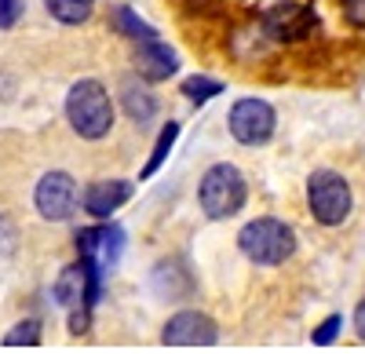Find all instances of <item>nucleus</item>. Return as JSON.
<instances>
[{
  "instance_id": "1",
  "label": "nucleus",
  "mask_w": 365,
  "mask_h": 354,
  "mask_svg": "<svg viewBox=\"0 0 365 354\" xmlns=\"http://www.w3.org/2000/svg\"><path fill=\"white\" fill-rule=\"evenodd\" d=\"M66 121L81 139H106L113 128V99L96 77H81L66 92Z\"/></svg>"
},
{
  "instance_id": "2",
  "label": "nucleus",
  "mask_w": 365,
  "mask_h": 354,
  "mask_svg": "<svg viewBox=\"0 0 365 354\" xmlns=\"http://www.w3.org/2000/svg\"><path fill=\"white\" fill-rule=\"evenodd\" d=\"M237 249L256 267H278L296 252V230L278 216H259L237 230Z\"/></svg>"
},
{
  "instance_id": "3",
  "label": "nucleus",
  "mask_w": 365,
  "mask_h": 354,
  "mask_svg": "<svg viewBox=\"0 0 365 354\" xmlns=\"http://www.w3.org/2000/svg\"><path fill=\"white\" fill-rule=\"evenodd\" d=\"M245 197H249V183L230 161L212 165L201 183H197V204L208 219H230L245 209Z\"/></svg>"
},
{
  "instance_id": "4",
  "label": "nucleus",
  "mask_w": 365,
  "mask_h": 354,
  "mask_svg": "<svg viewBox=\"0 0 365 354\" xmlns=\"http://www.w3.org/2000/svg\"><path fill=\"white\" fill-rule=\"evenodd\" d=\"M351 183L344 179L340 172L332 168H318L307 179V209L322 227H340L351 216Z\"/></svg>"
},
{
  "instance_id": "5",
  "label": "nucleus",
  "mask_w": 365,
  "mask_h": 354,
  "mask_svg": "<svg viewBox=\"0 0 365 354\" xmlns=\"http://www.w3.org/2000/svg\"><path fill=\"white\" fill-rule=\"evenodd\" d=\"M227 128L241 146H263V142H270L274 128H278V113H274V106L267 99L245 95V99H237L230 106Z\"/></svg>"
},
{
  "instance_id": "6",
  "label": "nucleus",
  "mask_w": 365,
  "mask_h": 354,
  "mask_svg": "<svg viewBox=\"0 0 365 354\" xmlns=\"http://www.w3.org/2000/svg\"><path fill=\"white\" fill-rule=\"evenodd\" d=\"M318 26V15L303 4V0H282L263 15V33L278 44H296V41H307Z\"/></svg>"
},
{
  "instance_id": "7",
  "label": "nucleus",
  "mask_w": 365,
  "mask_h": 354,
  "mask_svg": "<svg viewBox=\"0 0 365 354\" xmlns=\"http://www.w3.org/2000/svg\"><path fill=\"white\" fill-rule=\"evenodd\" d=\"M77 201H81V190H77L70 172H48V175H41V183L34 190V204H37V212L48 223L70 219L77 212Z\"/></svg>"
},
{
  "instance_id": "8",
  "label": "nucleus",
  "mask_w": 365,
  "mask_h": 354,
  "mask_svg": "<svg viewBox=\"0 0 365 354\" xmlns=\"http://www.w3.org/2000/svg\"><path fill=\"white\" fill-rule=\"evenodd\" d=\"M77 252L81 259L96 263V267L106 274L110 267H117L120 252H125V230L117 223H103V227H88L77 234Z\"/></svg>"
},
{
  "instance_id": "9",
  "label": "nucleus",
  "mask_w": 365,
  "mask_h": 354,
  "mask_svg": "<svg viewBox=\"0 0 365 354\" xmlns=\"http://www.w3.org/2000/svg\"><path fill=\"white\" fill-rule=\"evenodd\" d=\"M216 340H220L216 321L201 311H179L161 329V343H172V347H212Z\"/></svg>"
},
{
  "instance_id": "10",
  "label": "nucleus",
  "mask_w": 365,
  "mask_h": 354,
  "mask_svg": "<svg viewBox=\"0 0 365 354\" xmlns=\"http://www.w3.org/2000/svg\"><path fill=\"white\" fill-rule=\"evenodd\" d=\"M132 183L128 179H99V183H91L88 190H84V197H81V204H84V212L88 216H96V219H110L120 204H128V197H132Z\"/></svg>"
},
{
  "instance_id": "11",
  "label": "nucleus",
  "mask_w": 365,
  "mask_h": 354,
  "mask_svg": "<svg viewBox=\"0 0 365 354\" xmlns=\"http://www.w3.org/2000/svg\"><path fill=\"white\" fill-rule=\"evenodd\" d=\"M135 70L143 80H168L179 70V55L165 41H143L135 44Z\"/></svg>"
},
{
  "instance_id": "12",
  "label": "nucleus",
  "mask_w": 365,
  "mask_h": 354,
  "mask_svg": "<svg viewBox=\"0 0 365 354\" xmlns=\"http://www.w3.org/2000/svg\"><path fill=\"white\" fill-rule=\"evenodd\" d=\"M88 285H91L88 281V263L77 259V263H70V267H63V274L55 278L51 296H55V303H63L66 311H81V307H88Z\"/></svg>"
},
{
  "instance_id": "13",
  "label": "nucleus",
  "mask_w": 365,
  "mask_h": 354,
  "mask_svg": "<svg viewBox=\"0 0 365 354\" xmlns=\"http://www.w3.org/2000/svg\"><path fill=\"white\" fill-rule=\"evenodd\" d=\"M120 106H125V113L132 117V121H139V125H146L150 117L158 113L154 92H150L146 84H139V80H128L125 88H120Z\"/></svg>"
},
{
  "instance_id": "14",
  "label": "nucleus",
  "mask_w": 365,
  "mask_h": 354,
  "mask_svg": "<svg viewBox=\"0 0 365 354\" xmlns=\"http://www.w3.org/2000/svg\"><path fill=\"white\" fill-rule=\"evenodd\" d=\"M110 26L117 29L120 37H128V41H135V44H143V41H158V33H154V26H150L146 19H139L128 4H117V8H110Z\"/></svg>"
},
{
  "instance_id": "15",
  "label": "nucleus",
  "mask_w": 365,
  "mask_h": 354,
  "mask_svg": "<svg viewBox=\"0 0 365 354\" xmlns=\"http://www.w3.org/2000/svg\"><path fill=\"white\" fill-rule=\"evenodd\" d=\"M44 8L63 26H84L91 19V11H96V0H44Z\"/></svg>"
},
{
  "instance_id": "16",
  "label": "nucleus",
  "mask_w": 365,
  "mask_h": 354,
  "mask_svg": "<svg viewBox=\"0 0 365 354\" xmlns=\"http://www.w3.org/2000/svg\"><path fill=\"white\" fill-rule=\"evenodd\" d=\"M175 139H179V125L175 121H168L165 128H161V135H158V142H154V150H150V157H146V165H143V179H150V175H158V168L168 161V154H172V146H175Z\"/></svg>"
},
{
  "instance_id": "17",
  "label": "nucleus",
  "mask_w": 365,
  "mask_h": 354,
  "mask_svg": "<svg viewBox=\"0 0 365 354\" xmlns=\"http://www.w3.org/2000/svg\"><path fill=\"white\" fill-rule=\"evenodd\" d=\"M182 88V95H187L190 103H208V99H216L220 92H223V80H216V77H205V73H194V77H187L179 84Z\"/></svg>"
},
{
  "instance_id": "18",
  "label": "nucleus",
  "mask_w": 365,
  "mask_h": 354,
  "mask_svg": "<svg viewBox=\"0 0 365 354\" xmlns=\"http://www.w3.org/2000/svg\"><path fill=\"white\" fill-rule=\"evenodd\" d=\"M19 343H26V347H37V343H41V321H37V318L19 321V326L4 336V347H19Z\"/></svg>"
},
{
  "instance_id": "19",
  "label": "nucleus",
  "mask_w": 365,
  "mask_h": 354,
  "mask_svg": "<svg viewBox=\"0 0 365 354\" xmlns=\"http://www.w3.org/2000/svg\"><path fill=\"white\" fill-rule=\"evenodd\" d=\"M340 329H344V318H340V314H329V318L322 321V326L311 333V340H314L318 347H325V343H332V340L340 336Z\"/></svg>"
},
{
  "instance_id": "20",
  "label": "nucleus",
  "mask_w": 365,
  "mask_h": 354,
  "mask_svg": "<svg viewBox=\"0 0 365 354\" xmlns=\"http://www.w3.org/2000/svg\"><path fill=\"white\" fill-rule=\"evenodd\" d=\"M26 11V0H0V29H11Z\"/></svg>"
},
{
  "instance_id": "21",
  "label": "nucleus",
  "mask_w": 365,
  "mask_h": 354,
  "mask_svg": "<svg viewBox=\"0 0 365 354\" xmlns=\"http://www.w3.org/2000/svg\"><path fill=\"white\" fill-rule=\"evenodd\" d=\"M340 8L354 29H365V0H340Z\"/></svg>"
},
{
  "instance_id": "22",
  "label": "nucleus",
  "mask_w": 365,
  "mask_h": 354,
  "mask_svg": "<svg viewBox=\"0 0 365 354\" xmlns=\"http://www.w3.org/2000/svg\"><path fill=\"white\" fill-rule=\"evenodd\" d=\"M354 329H358V336L365 340V296H361V303L354 307Z\"/></svg>"
}]
</instances>
